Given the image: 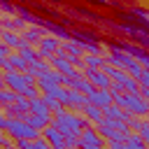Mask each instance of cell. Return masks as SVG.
Masks as SVG:
<instances>
[{
    "mask_svg": "<svg viewBox=\"0 0 149 149\" xmlns=\"http://www.w3.org/2000/svg\"><path fill=\"white\" fill-rule=\"evenodd\" d=\"M86 100H88V105H93V107H98V109H105L107 105H112V93H109L107 88H93V91L86 95Z\"/></svg>",
    "mask_w": 149,
    "mask_h": 149,
    "instance_id": "obj_10",
    "label": "cell"
},
{
    "mask_svg": "<svg viewBox=\"0 0 149 149\" xmlns=\"http://www.w3.org/2000/svg\"><path fill=\"white\" fill-rule=\"evenodd\" d=\"M5 121H7V116H5V114H2V112H0V130H2V128H5Z\"/></svg>",
    "mask_w": 149,
    "mask_h": 149,
    "instance_id": "obj_42",
    "label": "cell"
},
{
    "mask_svg": "<svg viewBox=\"0 0 149 149\" xmlns=\"http://www.w3.org/2000/svg\"><path fill=\"white\" fill-rule=\"evenodd\" d=\"M137 86H144V88H149V70H142L140 74H137Z\"/></svg>",
    "mask_w": 149,
    "mask_h": 149,
    "instance_id": "obj_35",
    "label": "cell"
},
{
    "mask_svg": "<svg viewBox=\"0 0 149 149\" xmlns=\"http://www.w3.org/2000/svg\"><path fill=\"white\" fill-rule=\"evenodd\" d=\"M0 42L9 49V51H19L21 47H26V42H23V37L19 35V33H12V30H2V35H0Z\"/></svg>",
    "mask_w": 149,
    "mask_h": 149,
    "instance_id": "obj_14",
    "label": "cell"
},
{
    "mask_svg": "<svg viewBox=\"0 0 149 149\" xmlns=\"http://www.w3.org/2000/svg\"><path fill=\"white\" fill-rule=\"evenodd\" d=\"M30 9H33V12L37 14V16H40V14H47V16L56 19V21H58V19L63 16V14L58 12V9H54V7H47V5H42V2H37V0H33V7H30Z\"/></svg>",
    "mask_w": 149,
    "mask_h": 149,
    "instance_id": "obj_23",
    "label": "cell"
},
{
    "mask_svg": "<svg viewBox=\"0 0 149 149\" xmlns=\"http://www.w3.org/2000/svg\"><path fill=\"white\" fill-rule=\"evenodd\" d=\"M77 149H107V142L98 135V130L93 126H88L79 133V147Z\"/></svg>",
    "mask_w": 149,
    "mask_h": 149,
    "instance_id": "obj_7",
    "label": "cell"
},
{
    "mask_svg": "<svg viewBox=\"0 0 149 149\" xmlns=\"http://www.w3.org/2000/svg\"><path fill=\"white\" fill-rule=\"evenodd\" d=\"M9 63H12V70H16V72H26V68H28V63L19 56V51H9Z\"/></svg>",
    "mask_w": 149,
    "mask_h": 149,
    "instance_id": "obj_29",
    "label": "cell"
},
{
    "mask_svg": "<svg viewBox=\"0 0 149 149\" xmlns=\"http://www.w3.org/2000/svg\"><path fill=\"white\" fill-rule=\"evenodd\" d=\"M114 16H116L119 23H133V26H137V28H142V30H149V14H147V9H142V7L119 9Z\"/></svg>",
    "mask_w": 149,
    "mask_h": 149,
    "instance_id": "obj_5",
    "label": "cell"
},
{
    "mask_svg": "<svg viewBox=\"0 0 149 149\" xmlns=\"http://www.w3.org/2000/svg\"><path fill=\"white\" fill-rule=\"evenodd\" d=\"M112 102L116 107H121L126 114H133L140 119H147V114H149V102L144 98H140L137 93H116V95H112Z\"/></svg>",
    "mask_w": 149,
    "mask_h": 149,
    "instance_id": "obj_2",
    "label": "cell"
},
{
    "mask_svg": "<svg viewBox=\"0 0 149 149\" xmlns=\"http://www.w3.org/2000/svg\"><path fill=\"white\" fill-rule=\"evenodd\" d=\"M14 16H19L21 21H26V26H40L42 16H37L28 5H16L14 7Z\"/></svg>",
    "mask_w": 149,
    "mask_h": 149,
    "instance_id": "obj_13",
    "label": "cell"
},
{
    "mask_svg": "<svg viewBox=\"0 0 149 149\" xmlns=\"http://www.w3.org/2000/svg\"><path fill=\"white\" fill-rule=\"evenodd\" d=\"M123 142L128 144V149H147V142H144L135 130H128L126 137H123Z\"/></svg>",
    "mask_w": 149,
    "mask_h": 149,
    "instance_id": "obj_25",
    "label": "cell"
},
{
    "mask_svg": "<svg viewBox=\"0 0 149 149\" xmlns=\"http://www.w3.org/2000/svg\"><path fill=\"white\" fill-rule=\"evenodd\" d=\"M81 77H86L93 88H109V84H112L109 77H107L102 70H88V68H84V70H81Z\"/></svg>",
    "mask_w": 149,
    "mask_h": 149,
    "instance_id": "obj_9",
    "label": "cell"
},
{
    "mask_svg": "<svg viewBox=\"0 0 149 149\" xmlns=\"http://www.w3.org/2000/svg\"><path fill=\"white\" fill-rule=\"evenodd\" d=\"M44 35H47V33H44V30H42L40 26H28V28H26V30L21 33L23 42H26V44H30V47H37V42H40V40L44 37Z\"/></svg>",
    "mask_w": 149,
    "mask_h": 149,
    "instance_id": "obj_16",
    "label": "cell"
},
{
    "mask_svg": "<svg viewBox=\"0 0 149 149\" xmlns=\"http://www.w3.org/2000/svg\"><path fill=\"white\" fill-rule=\"evenodd\" d=\"M40 95H42V100H44V105H47V109H49L51 114H58L61 109H65V107H63L54 95H49V93H40Z\"/></svg>",
    "mask_w": 149,
    "mask_h": 149,
    "instance_id": "obj_30",
    "label": "cell"
},
{
    "mask_svg": "<svg viewBox=\"0 0 149 149\" xmlns=\"http://www.w3.org/2000/svg\"><path fill=\"white\" fill-rule=\"evenodd\" d=\"M51 126L65 137V135H79L84 128H88V119L79 112H70V109H61L58 114H51Z\"/></svg>",
    "mask_w": 149,
    "mask_h": 149,
    "instance_id": "obj_1",
    "label": "cell"
},
{
    "mask_svg": "<svg viewBox=\"0 0 149 149\" xmlns=\"http://www.w3.org/2000/svg\"><path fill=\"white\" fill-rule=\"evenodd\" d=\"M28 149H51L42 137H35V140H30V144H28Z\"/></svg>",
    "mask_w": 149,
    "mask_h": 149,
    "instance_id": "obj_36",
    "label": "cell"
},
{
    "mask_svg": "<svg viewBox=\"0 0 149 149\" xmlns=\"http://www.w3.org/2000/svg\"><path fill=\"white\" fill-rule=\"evenodd\" d=\"M14 144H16L19 149H28V144H30V140H16Z\"/></svg>",
    "mask_w": 149,
    "mask_h": 149,
    "instance_id": "obj_41",
    "label": "cell"
},
{
    "mask_svg": "<svg viewBox=\"0 0 149 149\" xmlns=\"http://www.w3.org/2000/svg\"><path fill=\"white\" fill-rule=\"evenodd\" d=\"M70 14H74V16H84V21H93V23H100V21H105L98 12H93V9H86V7H70Z\"/></svg>",
    "mask_w": 149,
    "mask_h": 149,
    "instance_id": "obj_18",
    "label": "cell"
},
{
    "mask_svg": "<svg viewBox=\"0 0 149 149\" xmlns=\"http://www.w3.org/2000/svg\"><path fill=\"white\" fill-rule=\"evenodd\" d=\"M0 28H2V30H12V33H19V35H21L28 26H26V21H21L19 16H2V19H0Z\"/></svg>",
    "mask_w": 149,
    "mask_h": 149,
    "instance_id": "obj_15",
    "label": "cell"
},
{
    "mask_svg": "<svg viewBox=\"0 0 149 149\" xmlns=\"http://www.w3.org/2000/svg\"><path fill=\"white\" fill-rule=\"evenodd\" d=\"M137 135H140V137H142L144 142H149V121H147V119L142 121V126H140V130H137Z\"/></svg>",
    "mask_w": 149,
    "mask_h": 149,
    "instance_id": "obj_37",
    "label": "cell"
},
{
    "mask_svg": "<svg viewBox=\"0 0 149 149\" xmlns=\"http://www.w3.org/2000/svg\"><path fill=\"white\" fill-rule=\"evenodd\" d=\"M16 95H19V93H14V91H9V88H0V107L12 105V102L16 100Z\"/></svg>",
    "mask_w": 149,
    "mask_h": 149,
    "instance_id": "obj_32",
    "label": "cell"
},
{
    "mask_svg": "<svg viewBox=\"0 0 149 149\" xmlns=\"http://www.w3.org/2000/svg\"><path fill=\"white\" fill-rule=\"evenodd\" d=\"M72 91H79V93H84V95H88L91 91H93V86H91V81L86 79V77H79L77 81H74V88Z\"/></svg>",
    "mask_w": 149,
    "mask_h": 149,
    "instance_id": "obj_31",
    "label": "cell"
},
{
    "mask_svg": "<svg viewBox=\"0 0 149 149\" xmlns=\"http://www.w3.org/2000/svg\"><path fill=\"white\" fill-rule=\"evenodd\" d=\"M88 105V100H86V95L84 93H79V91H72V88H68V100H65V109H70V112H79L81 114V109Z\"/></svg>",
    "mask_w": 149,
    "mask_h": 149,
    "instance_id": "obj_11",
    "label": "cell"
},
{
    "mask_svg": "<svg viewBox=\"0 0 149 149\" xmlns=\"http://www.w3.org/2000/svg\"><path fill=\"white\" fill-rule=\"evenodd\" d=\"M123 121H126V126H128V130H135V133H137L144 119H140V116H133V114H126V119H123Z\"/></svg>",
    "mask_w": 149,
    "mask_h": 149,
    "instance_id": "obj_33",
    "label": "cell"
},
{
    "mask_svg": "<svg viewBox=\"0 0 149 149\" xmlns=\"http://www.w3.org/2000/svg\"><path fill=\"white\" fill-rule=\"evenodd\" d=\"M2 81H5V88L14 91V93H19V95H23L28 86H35V77H33V74L16 72V70L5 72V74H2Z\"/></svg>",
    "mask_w": 149,
    "mask_h": 149,
    "instance_id": "obj_4",
    "label": "cell"
},
{
    "mask_svg": "<svg viewBox=\"0 0 149 149\" xmlns=\"http://www.w3.org/2000/svg\"><path fill=\"white\" fill-rule=\"evenodd\" d=\"M112 28L119 30V33H123V35H128V37H130L128 42L147 49V44H149V30H142V28H137V26H133V23H119V21L112 23Z\"/></svg>",
    "mask_w": 149,
    "mask_h": 149,
    "instance_id": "obj_6",
    "label": "cell"
},
{
    "mask_svg": "<svg viewBox=\"0 0 149 149\" xmlns=\"http://www.w3.org/2000/svg\"><path fill=\"white\" fill-rule=\"evenodd\" d=\"M81 114L88 119V123H91V126H95V123L102 119V109H98V107H93V105H86V107L81 109Z\"/></svg>",
    "mask_w": 149,
    "mask_h": 149,
    "instance_id": "obj_27",
    "label": "cell"
},
{
    "mask_svg": "<svg viewBox=\"0 0 149 149\" xmlns=\"http://www.w3.org/2000/svg\"><path fill=\"white\" fill-rule=\"evenodd\" d=\"M84 2L91 7H107V0H84Z\"/></svg>",
    "mask_w": 149,
    "mask_h": 149,
    "instance_id": "obj_38",
    "label": "cell"
},
{
    "mask_svg": "<svg viewBox=\"0 0 149 149\" xmlns=\"http://www.w3.org/2000/svg\"><path fill=\"white\" fill-rule=\"evenodd\" d=\"M102 116H105V119H109V121H123V119H126V112L112 102V105H107V107L102 109Z\"/></svg>",
    "mask_w": 149,
    "mask_h": 149,
    "instance_id": "obj_24",
    "label": "cell"
},
{
    "mask_svg": "<svg viewBox=\"0 0 149 149\" xmlns=\"http://www.w3.org/2000/svg\"><path fill=\"white\" fill-rule=\"evenodd\" d=\"M19 56L26 61V63H35L37 58H40V54H37V49L35 47H30V44H26V47H21L19 49Z\"/></svg>",
    "mask_w": 149,
    "mask_h": 149,
    "instance_id": "obj_28",
    "label": "cell"
},
{
    "mask_svg": "<svg viewBox=\"0 0 149 149\" xmlns=\"http://www.w3.org/2000/svg\"><path fill=\"white\" fill-rule=\"evenodd\" d=\"M61 47V40H56V37H51V35H44L40 42H37V54H40V58H44V61H49L54 54H56V49Z\"/></svg>",
    "mask_w": 149,
    "mask_h": 149,
    "instance_id": "obj_8",
    "label": "cell"
},
{
    "mask_svg": "<svg viewBox=\"0 0 149 149\" xmlns=\"http://www.w3.org/2000/svg\"><path fill=\"white\" fill-rule=\"evenodd\" d=\"M2 133H5L12 142H16V140H35V137H40V133H37L35 128H30V126H28L26 121H21V119H7Z\"/></svg>",
    "mask_w": 149,
    "mask_h": 149,
    "instance_id": "obj_3",
    "label": "cell"
},
{
    "mask_svg": "<svg viewBox=\"0 0 149 149\" xmlns=\"http://www.w3.org/2000/svg\"><path fill=\"white\" fill-rule=\"evenodd\" d=\"M28 112H30V114H40V116H49V114H51V112L47 109V105H44L42 95H37V98H30V100H28Z\"/></svg>",
    "mask_w": 149,
    "mask_h": 149,
    "instance_id": "obj_21",
    "label": "cell"
},
{
    "mask_svg": "<svg viewBox=\"0 0 149 149\" xmlns=\"http://www.w3.org/2000/svg\"><path fill=\"white\" fill-rule=\"evenodd\" d=\"M0 19H2V16H0Z\"/></svg>",
    "mask_w": 149,
    "mask_h": 149,
    "instance_id": "obj_45",
    "label": "cell"
},
{
    "mask_svg": "<svg viewBox=\"0 0 149 149\" xmlns=\"http://www.w3.org/2000/svg\"><path fill=\"white\" fill-rule=\"evenodd\" d=\"M14 7L12 0H0V16H14Z\"/></svg>",
    "mask_w": 149,
    "mask_h": 149,
    "instance_id": "obj_34",
    "label": "cell"
},
{
    "mask_svg": "<svg viewBox=\"0 0 149 149\" xmlns=\"http://www.w3.org/2000/svg\"><path fill=\"white\" fill-rule=\"evenodd\" d=\"M47 2H51V5H61V0H47Z\"/></svg>",
    "mask_w": 149,
    "mask_h": 149,
    "instance_id": "obj_44",
    "label": "cell"
},
{
    "mask_svg": "<svg viewBox=\"0 0 149 149\" xmlns=\"http://www.w3.org/2000/svg\"><path fill=\"white\" fill-rule=\"evenodd\" d=\"M7 144H12V140H9V137H7L5 133H0V149H5Z\"/></svg>",
    "mask_w": 149,
    "mask_h": 149,
    "instance_id": "obj_39",
    "label": "cell"
},
{
    "mask_svg": "<svg viewBox=\"0 0 149 149\" xmlns=\"http://www.w3.org/2000/svg\"><path fill=\"white\" fill-rule=\"evenodd\" d=\"M0 112H2V114H5L7 119H23V116L28 114V112H26V109H21V107H19L16 102H12V105H5V107H0Z\"/></svg>",
    "mask_w": 149,
    "mask_h": 149,
    "instance_id": "obj_26",
    "label": "cell"
},
{
    "mask_svg": "<svg viewBox=\"0 0 149 149\" xmlns=\"http://www.w3.org/2000/svg\"><path fill=\"white\" fill-rule=\"evenodd\" d=\"M107 149H128V144L126 142H112V144H107Z\"/></svg>",
    "mask_w": 149,
    "mask_h": 149,
    "instance_id": "obj_40",
    "label": "cell"
},
{
    "mask_svg": "<svg viewBox=\"0 0 149 149\" xmlns=\"http://www.w3.org/2000/svg\"><path fill=\"white\" fill-rule=\"evenodd\" d=\"M21 121H26L30 128H35V130L40 133L42 128H47V126L51 123V114H49V116H40V114H30V112H28V114H26Z\"/></svg>",
    "mask_w": 149,
    "mask_h": 149,
    "instance_id": "obj_17",
    "label": "cell"
},
{
    "mask_svg": "<svg viewBox=\"0 0 149 149\" xmlns=\"http://www.w3.org/2000/svg\"><path fill=\"white\" fill-rule=\"evenodd\" d=\"M40 137H42L51 149H63V135H61L51 123H49L47 128H42V130H40Z\"/></svg>",
    "mask_w": 149,
    "mask_h": 149,
    "instance_id": "obj_12",
    "label": "cell"
},
{
    "mask_svg": "<svg viewBox=\"0 0 149 149\" xmlns=\"http://www.w3.org/2000/svg\"><path fill=\"white\" fill-rule=\"evenodd\" d=\"M61 49L65 51V58H81L84 56V49H81V44H77L74 40H65V42H61Z\"/></svg>",
    "mask_w": 149,
    "mask_h": 149,
    "instance_id": "obj_19",
    "label": "cell"
},
{
    "mask_svg": "<svg viewBox=\"0 0 149 149\" xmlns=\"http://www.w3.org/2000/svg\"><path fill=\"white\" fill-rule=\"evenodd\" d=\"M49 70V61H44V58H37L35 63H28V68H26V74H33L35 79L40 77V74H44Z\"/></svg>",
    "mask_w": 149,
    "mask_h": 149,
    "instance_id": "obj_22",
    "label": "cell"
},
{
    "mask_svg": "<svg viewBox=\"0 0 149 149\" xmlns=\"http://www.w3.org/2000/svg\"><path fill=\"white\" fill-rule=\"evenodd\" d=\"M5 149H19V147H16V144H14V142H12V144H7V147H5Z\"/></svg>",
    "mask_w": 149,
    "mask_h": 149,
    "instance_id": "obj_43",
    "label": "cell"
},
{
    "mask_svg": "<svg viewBox=\"0 0 149 149\" xmlns=\"http://www.w3.org/2000/svg\"><path fill=\"white\" fill-rule=\"evenodd\" d=\"M81 63H84V68H88V70H102L105 58H102V54H84V56H81Z\"/></svg>",
    "mask_w": 149,
    "mask_h": 149,
    "instance_id": "obj_20",
    "label": "cell"
}]
</instances>
